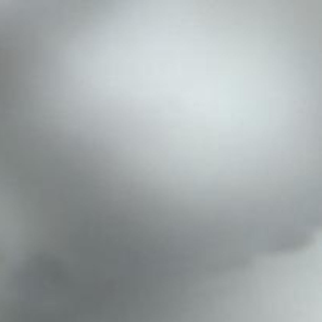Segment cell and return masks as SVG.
<instances>
[{
	"instance_id": "6da1fadb",
	"label": "cell",
	"mask_w": 322,
	"mask_h": 322,
	"mask_svg": "<svg viewBox=\"0 0 322 322\" xmlns=\"http://www.w3.org/2000/svg\"><path fill=\"white\" fill-rule=\"evenodd\" d=\"M313 190H320V189H313ZM305 192H311V190H305ZM300 193H303V192H300ZM294 195H299V193H294ZM289 196H292V195H289ZM284 198H288V196H284ZM280 200H283V198H280ZM280 200H277V201H280ZM272 203H275V201H272ZM272 203H269V204H272ZM264 206H267V204H264ZM264 206H261V207H264ZM261 207H258V209H261ZM255 210H256V209H255ZM252 212H253V210H252ZM247 214H250V212H247ZM247 214H244V216H247ZM244 216H242V217H244ZM239 219H241V217H239ZM236 220H237V219H236ZM236 220H233V222H236ZM233 222H230V223H233ZM230 223H226V225H230ZM226 225H223V226H226ZM223 226H222V228H223Z\"/></svg>"
},
{
	"instance_id": "7a4b0ae2",
	"label": "cell",
	"mask_w": 322,
	"mask_h": 322,
	"mask_svg": "<svg viewBox=\"0 0 322 322\" xmlns=\"http://www.w3.org/2000/svg\"><path fill=\"white\" fill-rule=\"evenodd\" d=\"M255 148L259 149L261 146H255ZM252 149H253V148H252ZM247 151H248V149H247ZM244 153H245V151H244ZM241 154H242V153H241ZM237 156H239V154H237ZM234 157H236V156H234ZM231 159H233V157H231ZM228 160H230V159H228ZM225 162H226V160H225ZM222 164H223V162H222ZM219 165H220V164H219ZM216 167H217V165H216ZM212 168H214V167H212ZM204 173H206V171H204ZM201 174H203V173H201ZM198 176H200V174H198ZM193 179H195V178H193ZM190 181H192V179H190ZM185 184H187V182H185ZM181 187H182V185H181ZM176 190H178V189H176ZM176 190H174V192H176ZM170 195H171V193H170ZM170 195H168V196H170ZM164 200H165V198H164ZM164 200H162V201H164ZM153 209H154V207H153ZM153 209H151V210H153ZM151 210H149V212H151ZM149 212H148V214H149Z\"/></svg>"
}]
</instances>
